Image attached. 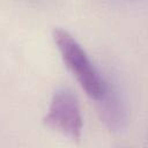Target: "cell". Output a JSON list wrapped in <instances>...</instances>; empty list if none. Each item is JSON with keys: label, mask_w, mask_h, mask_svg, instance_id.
Wrapping results in <instances>:
<instances>
[{"label": "cell", "mask_w": 148, "mask_h": 148, "mask_svg": "<svg viewBox=\"0 0 148 148\" xmlns=\"http://www.w3.org/2000/svg\"><path fill=\"white\" fill-rule=\"evenodd\" d=\"M53 40L61 59L84 92L96 102L101 101L109 90V86L91 62L84 49L65 29L53 30Z\"/></svg>", "instance_id": "6da1fadb"}, {"label": "cell", "mask_w": 148, "mask_h": 148, "mask_svg": "<svg viewBox=\"0 0 148 148\" xmlns=\"http://www.w3.org/2000/svg\"><path fill=\"white\" fill-rule=\"evenodd\" d=\"M43 121L49 128L73 140H79L83 119L76 95L66 87L58 88L52 95Z\"/></svg>", "instance_id": "7a4b0ae2"}, {"label": "cell", "mask_w": 148, "mask_h": 148, "mask_svg": "<svg viewBox=\"0 0 148 148\" xmlns=\"http://www.w3.org/2000/svg\"><path fill=\"white\" fill-rule=\"evenodd\" d=\"M97 103L99 104V112L105 124L112 130H120L126 121V116L117 92L109 88L105 96Z\"/></svg>", "instance_id": "3957f363"}]
</instances>
